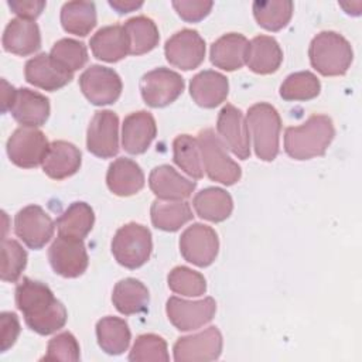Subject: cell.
I'll return each instance as SVG.
<instances>
[{
	"label": "cell",
	"instance_id": "6da1fadb",
	"mask_svg": "<svg viewBox=\"0 0 362 362\" xmlns=\"http://www.w3.org/2000/svg\"><path fill=\"white\" fill-rule=\"evenodd\" d=\"M16 305L23 313L28 328L40 335L57 332L68 320L65 305L55 298L52 290L30 277H23L17 284Z\"/></svg>",
	"mask_w": 362,
	"mask_h": 362
},
{
	"label": "cell",
	"instance_id": "7a4b0ae2",
	"mask_svg": "<svg viewBox=\"0 0 362 362\" xmlns=\"http://www.w3.org/2000/svg\"><path fill=\"white\" fill-rule=\"evenodd\" d=\"M335 127L327 115H313L300 126L284 130V151L294 160H310L325 154L334 140Z\"/></svg>",
	"mask_w": 362,
	"mask_h": 362
},
{
	"label": "cell",
	"instance_id": "3957f363",
	"mask_svg": "<svg viewBox=\"0 0 362 362\" xmlns=\"http://www.w3.org/2000/svg\"><path fill=\"white\" fill-rule=\"evenodd\" d=\"M311 66L324 76H339L349 69L354 51L349 41L335 31H321L310 42Z\"/></svg>",
	"mask_w": 362,
	"mask_h": 362
},
{
	"label": "cell",
	"instance_id": "277c9868",
	"mask_svg": "<svg viewBox=\"0 0 362 362\" xmlns=\"http://www.w3.org/2000/svg\"><path fill=\"white\" fill-rule=\"evenodd\" d=\"M246 123L250 129L256 156L263 161H273L279 154L281 119L277 109L266 102L247 109Z\"/></svg>",
	"mask_w": 362,
	"mask_h": 362
},
{
	"label": "cell",
	"instance_id": "5b68a950",
	"mask_svg": "<svg viewBox=\"0 0 362 362\" xmlns=\"http://www.w3.org/2000/svg\"><path fill=\"white\" fill-rule=\"evenodd\" d=\"M198 147L201 151L202 167L206 175L223 185H233L242 177V170L226 153L225 144L215 134L214 129L208 127L198 133Z\"/></svg>",
	"mask_w": 362,
	"mask_h": 362
},
{
	"label": "cell",
	"instance_id": "8992f818",
	"mask_svg": "<svg viewBox=\"0 0 362 362\" xmlns=\"http://www.w3.org/2000/svg\"><path fill=\"white\" fill-rule=\"evenodd\" d=\"M151 250L150 229L136 222L120 226L112 239V253L116 262L126 269L141 267L150 259Z\"/></svg>",
	"mask_w": 362,
	"mask_h": 362
},
{
	"label": "cell",
	"instance_id": "52a82bcc",
	"mask_svg": "<svg viewBox=\"0 0 362 362\" xmlns=\"http://www.w3.org/2000/svg\"><path fill=\"white\" fill-rule=\"evenodd\" d=\"M49 148L45 134L35 127L21 126L7 140V156L13 164L21 168H34L42 164Z\"/></svg>",
	"mask_w": 362,
	"mask_h": 362
},
{
	"label": "cell",
	"instance_id": "ba28073f",
	"mask_svg": "<svg viewBox=\"0 0 362 362\" xmlns=\"http://www.w3.org/2000/svg\"><path fill=\"white\" fill-rule=\"evenodd\" d=\"M185 88L182 76L168 68L160 66L148 71L140 79L141 98L150 107H164L178 99Z\"/></svg>",
	"mask_w": 362,
	"mask_h": 362
},
{
	"label": "cell",
	"instance_id": "9c48e42d",
	"mask_svg": "<svg viewBox=\"0 0 362 362\" xmlns=\"http://www.w3.org/2000/svg\"><path fill=\"white\" fill-rule=\"evenodd\" d=\"M79 86L83 96L96 106L115 103L122 93L119 74L107 66L90 65L79 76Z\"/></svg>",
	"mask_w": 362,
	"mask_h": 362
},
{
	"label": "cell",
	"instance_id": "30bf717a",
	"mask_svg": "<svg viewBox=\"0 0 362 362\" xmlns=\"http://www.w3.org/2000/svg\"><path fill=\"white\" fill-rule=\"evenodd\" d=\"M218 235L208 225L192 223L180 236V252L182 257L198 267L212 264L218 256Z\"/></svg>",
	"mask_w": 362,
	"mask_h": 362
},
{
	"label": "cell",
	"instance_id": "8fae6325",
	"mask_svg": "<svg viewBox=\"0 0 362 362\" xmlns=\"http://www.w3.org/2000/svg\"><path fill=\"white\" fill-rule=\"evenodd\" d=\"M55 223L40 205H27L14 218V232L30 249L44 247L52 238Z\"/></svg>",
	"mask_w": 362,
	"mask_h": 362
},
{
	"label": "cell",
	"instance_id": "7c38bea8",
	"mask_svg": "<svg viewBox=\"0 0 362 362\" xmlns=\"http://www.w3.org/2000/svg\"><path fill=\"white\" fill-rule=\"evenodd\" d=\"M48 259L52 270L66 279L82 276L89 263L83 240L61 235L49 246Z\"/></svg>",
	"mask_w": 362,
	"mask_h": 362
},
{
	"label": "cell",
	"instance_id": "4fadbf2b",
	"mask_svg": "<svg viewBox=\"0 0 362 362\" xmlns=\"http://www.w3.org/2000/svg\"><path fill=\"white\" fill-rule=\"evenodd\" d=\"M215 311L216 303L212 297L188 301L173 296L165 304L167 317L178 331H192L201 328L214 318Z\"/></svg>",
	"mask_w": 362,
	"mask_h": 362
},
{
	"label": "cell",
	"instance_id": "5bb4252c",
	"mask_svg": "<svg viewBox=\"0 0 362 362\" xmlns=\"http://www.w3.org/2000/svg\"><path fill=\"white\" fill-rule=\"evenodd\" d=\"M164 54L173 66L191 71L198 68L205 58V41L198 31L184 28L165 41Z\"/></svg>",
	"mask_w": 362,
	"mask_h": 362
},
{
	"label": "cell",
	"instance_id": "9a60e30c",
	"mask_svg": "<svg viewBox=\"0 0 362 362\" xmlns=\"http://www.w3.org/2000/svg\"><path fill=\"white\" fill-rule=\"evenodd\" d=\"M86 147L99 158L119 153V117L112 110H98L86 132Z\"/></svg>",
	"mask_w": 362,
	"mask_h": 362
},
{
	"label": "cell",
	"instance_id": "2e32d148",
	"mask_svg": "<svg viewBox=\"0 0 362 362\" xmlns=\"http://www.w3.org/2000/svg\"><path fill=\"white\" fill-rule=\"evenodd\" d=\"M222 334L216 327H209L194 335L181 337L174 344L173 352L177 362L215 361L222 352Z\"/></svg>",
	"mask_w": 362,
	"mask_h": 362
},
{
	"label": "cell",
	"instance_id": "e0dca14e",
	"mask_svg": "<svg viewBox=\"0 0 362 362\" xmlns=\"http://www.w3.org/2000/svg\"><path fill=\"white\" fill-rule=\"evenodd\" d=\"M216 130L228 148L238 158L246 160L250 156L249 127L240 109L229 103L225 105L218 113Z\"/></svg>",
	"mask_w": 362,
	"mask_h": 362
},
{
	"label": "cell",
	"instance_id": "ac0fdd59",
	"mask_svg": "<svg viewBox=\"0 0 362 362\" xmlns=\"http://www.w3.org/2000/svg\"><path fill=\"white\" fill-rule=\"evenodd\" d=\"M25 81L48 92L58 90L74 79V72L59 65L49 54H38L28 59L24 66Z\"/></svg>",
	"mask_w": 362,
	"mask_h": 362
},
{
	"label": "cell",
	"instance_id": "d6986e66",
	"mask_svg": "<svg viewBox=\"0 0 362 362\" xmlns=\"http://www.w3.org/2000/svg\"><path fill=\"white\" fill-rule=\"evenodd\" d=\"M157 134V124L147 110L133 112L122 124V146L129 154H143Z\"/></svg>",
	"mask_w": 362,
	"mask_h": 362
},
{
	"label": "cell",
	"instance_id": "ffe728a7",
	"mask_svg": "<svg viewBox=\"0 0 362 362\" xmlns=\"http://www.w3.org/2000/svg\"><path fill=\"white\" fill-rule=\"evenodd\" d=\"M49 100L42 93L28 88L16 90L10 113L16 122L25 127L42 126L49 116Z\"/></svg>",
	"mask_w": 362,
	"mask_h": 362
},
{
	"label": "cell",
	"instance_id": "44dd1931",
	"mask_svg": "<svg viewBox=\"0 0 362 362\" xmlns=\"http://www.w3.org/2000/svg\"><path fill=\"white\" fill-rule=\"evenodd\" d=\"M150 189L158 199H185L197 188V182L182 177L168 164L157 165L148 175Z\"/></svg>",
	"mask_w": 362,
	"mask_h": 362
},
{
	"label": "cell",
	"instance_id": "7402d4cb",
	"mask_svg": "<svg viewBox=\"0 0 362 362\" xmlns=\"http://www.w3.org/2000/svg\"><path fill=\"white\" fill-rule=\"evenodd\" d=\"M1 42L7 52L20 57L31 55L41 47L40 28L34 20L13 18L4 28Z\"/></svg>",
	"mask_w": 362,
	"mask_h": 362
},
{
	"label": "cell",
	"instance_id": "603a6c76",
	"mask_svg": "<svg viewBox=\"0 0 362 362\" xmlns=\"http://www.w3.org/2000/svg\"><path fill=\"white\" fill-rule=\"evenodd\" d=\"M229 93L228 78L216 71L205 69L192 76L189 82V95L194 102L205 109L221 105Z\"/></svg>",
	"mask_w": 362,
	"mask_h": 362
},
{
	"label": "cell",
	"instance_id": "cb8c5ba5",
	"mask_svg": "<svg viewBox=\"0 0 362 362\" xmlns=\"http://www.w3.org/2000/svg\"><path fill=\"white\" fill-rule=\"evenodd\" d=\"M82 163L81 150L65 140H55L49 144L42 161V171L52 180H64L74 175Z\"/></svg>",
	"mask_w": 362,
	"mask_h": 362
},
{
	"label": "cell",
	"instance_id": "d4e9b609",
	"mask_svg": "<svg viewBox=\"0 0 362 362\" xmlns=\"http://www.w3.org/2000/svg\"><path fill=\"white\" fill-rule=\"evenodd\" d=\"M106 184L115 195L130 197L144 187V174L136 161L127 157H119L107 168Z\"/></svg>",
	"mask_w": 362,
	"mask_h": 362
},
{
	"label": "cell",
	"instance_id": "484cf974",
	"mask_svg": "<svg viewBox=\"0 0 362 362\" xmlns=\"http://www.w3.org/2000/svg\"><path fill=\"white\" fill-rule=\"evenodd\" d=\"M95 58L105 62H117L130 54L127 34L120 24L99 28L89 41Z\"/></svg>",
	"mask_w": 362,
	"mask_h": 362
},
{
	"label": "cell",
	"instance_id": "4316f807",
	"mask_svg": "<svg viewBox=\"0 0 362 362\" xmlns=\"http://www.w3.org/2000/svg\"><path fill=\"white\" fill-rule=\"evenodd\" d=\"M281 62L283 51L273 37L257 35L247 44L246 65L252 72L269 75L276 72Z\"/></svg>",
	"mask_w": 362,
	"mask_h": 362
},
{
	"label": "cell",
	"instance_id": "83f0119b",
	"mask_svg": "<svg viewBox=\"0 0 362 362\" xmlns=\"http://www.w3.org/2000/svg\"><path fill=\"white\" fill-rule=\"evenodd\" d=\"M249 41L245 35L229 33L212 42L209 58L211 62L223 71H236L246 64V49Z\"/></svg>",
	"mask_w": 362,
	"mask_h": 362
},
{
	"label": "cell",
	"instance_id": "f1b7e54d",
	"mask_svg": "<svg viewBox=\"0 0 362 362\" xmlns=\"http://www.w3.org/2000/svg\"><path fill=\"white\" fill-rule=\"evenodd\" d=\"M192 206L199 218L209 222H222L230 216L233 201L223 188L208 187L195 194Z\"/></svg>",
	"mask_w": 362,
	"mask_h": 362
},
{
	"label": "cell",
	"instance_id": "f546056e",
	"mask_svg": "<svg viewBox=\"0 0 362 362\" xmlns=\"http://www.w3.org/2000/svg\"><path fill=\"white\" fill-rule=\"evenodd\" d=\"M148 288L137 279L127 277L116 283L112 293V303L123 315L144 313L148 307Z\"/></svg>",
	"mask_w": 362,
	"mask_h": 362
},
{
	"label": "cell",
	"instance_id": "4dcf8cb0",
	"mask_svg": "<svg viewBox=\"0 0 362 362\" xmlns=\"http://www.w3.org/2000/svg\"><path fill=\"white\" fill-rule=\"evenodd\" d=\"M151 222L157 229L165 232H175L182 225L192 219V211L184 199H156L150 208Z\"/></svg>",
	"mask_w": 362,
	"mask_h": 362
},
{
	"label": "cell",
	"instance_id": "1f68e13d",
	"mask_svg": "<svg viewBox=\"0 0 362 362\" xmlns=\"http://www.w3.org/2000/svg\"><path fill=\"white\" fill-rule=\"evenodd\" d=\"M98 344L109 355H120L127 351L132 334L127 322L119 317H103L96 322Z\"/></svg>",
	"mask_w": 362,
	"mask_h": 362
},
{
	"label": "cell",
	"instance_id": "d6a6232c",
	"mask_svg": "<svg viewBox=\"0 0 362 362\" xmlns=\"http://www.w3.org/2000/svg\"><path fill=\"white\" fill-rule=\"evenodd\" d=\"M95 214L90 205L82 201L72 202L57 219L58 235L65 238L82 239L92 230Z\"/></svg>",
	"mask_w": 362,
	"mask_h": 362
},
{
	"label": "cell",
	"instance_id": "836d02e7",
	"mask_svg": "<svg viewBox=\"0 0 362 362\" xmlns=\"http://www.w3.org/2000/svg\"><path fill=\"white\" fill-rule=\"evenodd\" d=\"M96 21L93 1H68L61 8L62 28L69 34L85 37L95 28Z\"/></svg>",
	"mask_w": 362,
	"mask_h": 362
},
{
	"label": "cell",
	"instance_id": "e575fe53",
	"mask_svg": "<svg viewBox=\"0 0 362 362\" xmlns=\"http://www.w3.org/2000/svg\"><path fill=\"white\" fill-rule=\"evenodd\" d=\"M132 55H143L158 45L160 34L156 23L146 16H136L129 18L123 25Z\"/></svg>",
	"mask_w": 362,
	"mask_h": 362
},
{
	"label": "cell",
	"instance_id": "d590c367",
	"mask_svg": "<svg viewBox=\"0 0 362 362\" xmlns=\"http://www.w3.org/2000/svg\"><path fill=\"white\" fill-rule=\"evenodd\" d=\"M252 10L260 27L267 31H279L291 20L294 4L290 0H256Z\"/></svg>",
	"mask_w": 362,
	"mask_h": 362
},
{
	"label": "cell",
	"instance_id": "8d00e7d4",
	"mask_svg": "<svg viewBox=\"0 0 362 362\" xmlns=\"http://www.w3.org/2000/svg\"><path fill=\"white\" fill-rule=\"evenodd\" d=\"M174 163L189 177L199 180L204 175L201 151L197 139L189 134H180L173 141Z\"/></svg>",
	"mask_w": 362,
	"mask_h": 362
},
{
	"label": "cell",
	"instance_id": "74e56055",
	"mask_svg": "<svg viewBox=\"0 0 362 362\" xmlns=\"http://www.w3.org/2000/svg\"><path fill=\"white\" fill-rule=\"evenodd\" d=\"M320 79L310 71L290 74L280 85V96L287 102L310 100L320 95Z\"/></svg>",
	"mask_w": 362,
	"mask_h": 362
},
{
	"label": "cell",
	"instance_id": "f35d334b",
	"mask_svg": "<svg viewBox=\"0 0 362 362\" xmlns=\"http://www.w3.org/2000/svg\"><path fill=\"white\" fill-rule=\"evenodd\" d=\"M167 283L171 291L187 297H199L206 291L205 277L187 266L174 267L167 276Z\"/></svg>",
	"mask_w": 362,
	"mask_h": 362
},
{
	"label": "cell",
	"instance_id": "ab89813d",
	"mask_svg": "<svg viewBox=\"0 0 362 362\" xmlns=\"http://www.w3.org/2000/svg\"><path fill=\"white\" fill-rule=\"evenodd\" d=\"M49 55L65 69L75 72L88 62V49L83 42L74 38H61L52 48Z\"/></svg>",
	"mask_w": 362,
	"mask_h": 362
},
{
	"label": "cell",
	"instance_id": "60d3db41",
	"mask_svg": "<svg viewBox=\"0 0 362 362\" xmlns=\"http://www.w3.org/2000/svg\"><path fill=\"white\" fill-rule=\"evenodd\" d=\"M27 266V252L14 239H3L1 245V280L14 283Z\"/></svg>",
	"mask_w": 362,
	"mask_h": 362
},
{
	"label": "cell",
	"instance_id": "b9f144b4",
	"mask_svg": "<svg viewBox=\"0 0 362 362\" xmlns=\"http://www.w3.org/2000/svg\"><path fill=\"white\" fill-rule=\"evenodd\" d=\"M170 359L167 351V342L156 334L139 335L129 354V361L132 362H146V361H164Z\"/></svg>",
	"mask_w": 362,
	"mask_h": 362
},
{
	"label": "cell",
	"instance_id": "7bdbcfd3",
	"mask_svg": "<svg viewBox=\"0 0 362 362\" xmlns=\"http://www.w3.org/2000/svg\"><path fill=\"white\" fill-rule=\"evenodd\" d=\"M79 358H81V352H79V344L76 338L71 332L64 331L49 339L47 345V354L42 356V361L76 362L79 361Z\"/></svg>",
	"mask_w": 362,
	"mask_h": 362
},
{
	"label": "cell",
	"instance_id": "ee69618b",
	"mask_svg": "<svg viewBox=\"0 0 362 362\" xmlns=\"http://www.w3.org/2000/svg\"><path fill=\"white\" fill-rule=\"evenodd\" d=\"M212 1H197V0H181L173 1V7L177 14L187 23H198L204 20L212 10Z\"/></svg>",
	"mask_w": 362,
	"mask_h": 362
},
{
	"label": "cell",
	"instance_id": "f6af8a7d",
	"mask_svg": "<svg viewBox=\"0 0 362 362\" xmlns=\"http://www.w3.org/2000/svg\"><path fill=\"white\" fill-rule=\"evenodd\" d=\"M20 322L14 313L4 311L0 314V341L1 352H6L10 346L14 345L20 334Z\"/></svg>",
	"mask_w": 362,
	"mask_h": 362
},
{
	"label": "cell",
	"instance_id": "bcb514c9",
	"mask_svg": "<svg viewBox=\"0 0 362 362\" xmlns=\"http://www.w3.org/2000/svg\"><path fill=\"white\" fill-rule=\"evenodd\" d=\"M8 7L20 18L34 20L45 8V1H38V0H10L8 1Z\"/></svg>",
	"mask_w": 362,
	"mask_h": 362
},
{
	"label": "cell",
	"instance_id": "7dc6e473",
	"mask_svg": "<svg viewBox=\"0 0 362 362\" xmlns=\"http://www.w3.org/2000/svg\"><path fill=\"white\" fill-rule=\"evenodd\" d=\"M110 7L115 8L119 14L130 13L139 7L143 6V1H130V0H110L109 1Z\"/></svg>",
	"mask_w": 362,
	"mask_h": 362
},
{
	"label": "cell",
	"instance_id": "c3c4849f",
	"mask_svg": "<svg viewBox=\"0 0 362 362\" xmlns=\"http://www.w3.org/2000/svg\"><path fill=\"white\" fill-rule=\"evenodd\" d=\"M1 85H3V92H1V98H3V102H1V112L6 113L7 110H10V106L13 103V99H14V95H16V90L14 86H11L6 79H1Z\"/></svg>",
	"mask_w": 362,
	"mask_h": 362
}]
</instances>
